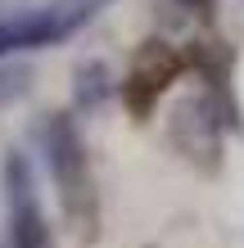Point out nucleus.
<instances>
[{"mask_svg": "<svg viewBox=\"0 0 244 248\" xmlns=\"http://www.w3.org/2000/svg\"><path fill=\"white\" fill-rule=\"evenodd\" d=\"M5 194H9V248H50V226L36 199L32 163L23 154L5 158Z\"/></svg>", "mask_w": 244, "mask_h": 248, "instance_id": "f257e3e1", "label": "nucleus"}, {"mask_svg": "<svg viewBox=\"0 0 244 248\" xmlns=\"http://www.w3.org/2000/svg\"><path fill=\"white\" fill-rule=\"evenodd\" d=\"M41 140H46V163H50V176L54 185L64 189V203L68 212H81V194L91 189V176H86V144L77 136V122L59 113V118H50L46 131H41Z\"/></svg>", "mask_w": 244, "mask_h": 248, "instance_id": "f03ea898", "label": "nucleus"}, {"mask_svg": "<svg viewBox=\"0 0 244 248\" xmlns=\"http://www.w3.org/2000/svg\"><path fill=\"white\" fill-rule=\"evenodd\" d=\"M104 91H109V86H104V68H86L81 72V86H77V104L91 108V104L104 99Z\"/></svg>", "mask_w": 244, "mask_h": 248, "instance_id": "7ed1b4c3", "label": "nucleus"}, {"mask_svg": "<svg viewBox=\"0 0 244 248\" xmlns=\"http://www.w3.org/2000/svg\"><path fill=\"white\" fill-rule=\"evenodd\" d=\"M23 91H27V72H0V104L18 99Z\"/></svg>", "mask_w": 244, "mask_h": 248, "instance_id": "20e7f679", "label": "nucleus"}]
</instances>
